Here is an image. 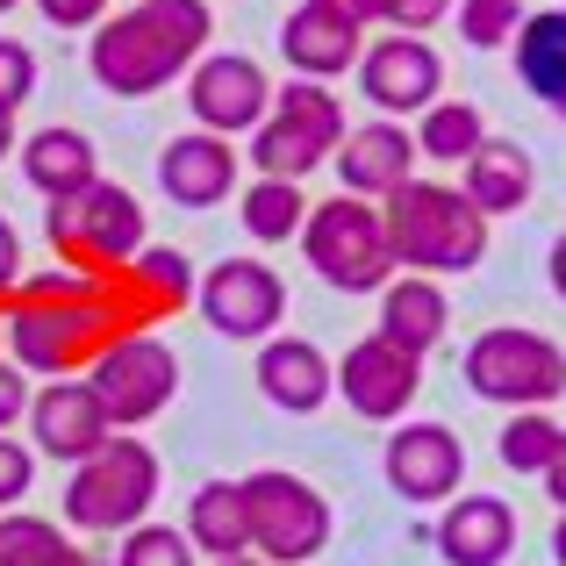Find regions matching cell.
<instances>
[{"mask_svg":"<svg viewBox=\"0 0 566 566\" xmlns=\"http://www.w3.org/2000/svg\"><path fill=\"white\" fill-rule=\"evenodd\" d=\"M208 0H137V8L108 14L86 43V65L115 101H144L158 86H172L208 57Z\"/></svg>","mask_w":566,"mask_h":566,"instance_id":"6da1fadb","label":"cell"},{"mask_svg":"<svg viewBox=\"0 0 566 566\" xmlns=\"http://www.w3.org/2000/svg\"><path fill=\"white\" fill-rule=\"evenodd\" d=\"M387 251L409 273H473L488 259V216L467 201V187L444 180H409L380 201Z\"/></svg>","mask_w":566,"mask_h":566,"instance_id":"7a4b0ae2","label":"cell"},{"mask_svg":"<svg viewBox=\"0 0 566 566\" xmlns=\"http://www.w3.org/2000/svg\"><path fill=\"white\" fill-rule=\"evenodd\" d=\"M302 251H308V265H316V280H331L337 294H380L387 280L401 273L395 251H387L380 201H359V193H331V201H308Z\"/></svg>","mask_w":566,"mask_h":566,"instance_id":"3957f363","label":"cell"},{"mask_svg":"<svg viewBox=\"0 0 566 566\" xmlns=\"http://www.w3.org/2000/svg\"><path fill=\"white\" fill-rule=\"evenodd\" d=\"M43 237H51L65 273L101 280V273H115V265H129L144 251V201L129 187L94 180L86 193H72V201H51Z\"/></svg>","mask_w":566,"mask_h":566,"instance_id":"277c9868","label":"cell"},{"mask_svg":"<svg viewBox=\"0 0 566 566\" xmlns=\"http://www.w3.org/2000/svg\"><path fill=\"white\" fill-rule=\"evenodd\" d=\"M337 144H345V101L316 80H294L251 129V166H259V180H308L337 158Z\"/></svg>","mask_w":566,"mask_h":566,"instance_id":"5b68a950","label":"cell"},{"mask_svg":"<svg viewBox=\"0 0 566 566\" xmlns=\"http://www.w3.org/2000/svg\"><path fill=\"white\" fill-rule=\"evenodd\" d=\"M151 502H158V452L144 438H108L94 459H80V473H72L65 524L108 538V531H137Z\"/></svg>","mask_w":566,"mask_h":566,"instance_id":"8992f818","label":"cell"},{"mask_svg":"<svg viewBox=\"0 0 566 566\" xmlns=\"http://www.w3.org/2000/svg\"><path fill=\"white\" fill-rule=\"evenodd\" d=\"M244 516H251V553L265 566H308L331 545V502L302 481V473H244Z\"/></svg>","mask_w":566,"mask_h":566,"instance_id":"52a82bcc","label":"cell"},{"mask_svg":"<svg viewBox=\"0 0 566 566\" xmlns=\"http://www.w3.org/2000/svg\"><path fill=\"white\" fill-rule=\"evenodd\" d=\"M467 387L495 409H553L566 395V352L538 331H481L467 345Z\"/></svg>","mask_w":566,"mask_h":566,"instance_id":"ba28073f","label":"cell"},{"mask_svg":"<svg viewBox=\"0 0 566 566\" xmlns=\"http://www.w3.org/2000/svg\"><path fill=\"white\" fill-rule=\"evenodd\" d=\"M86 387H94L115 430H137L151 416H166V401L180 395V352L166 337H123L86 366Z\"/></svg>","mask_w":566,"mask_h":566,"instance_id":"9c48e42d","label":"cell"},{"mask_svg":"<svg viewBox=\"0 0 566 566\" xmlns=\"http://www.w3.org/2000/svg\"><path fill=\"white\" fill-rule=\"evenodd\" d=\"M187 108L208 137H251L265 123V108H273V80L244 51H208L187 72Z\"/></svg>","mask_w":566,"mask_h":566,"instance_id":"30bf717a","label":"cell"},{"mask_svg":"<svg viewBox=\"0 0 566 566\" xmlns=\"http://www.w3.org/2000/svg\"><path fill=\"white\" fill-rule=\"evenodd\" d=\"M193 308L208 316L216 337H273L280 316H287V287L259 259H222L193 280Z\"/></svg>","mask_w":566,"mask_h":566,"instance_id":"8fae6325","label":"cell"},{"mask_svg":"<svg viewBox=\"0 0 566 566\" xmlns=\"http://www.w3.org/2000/svg\"><path fill=\"white\" fill-rule=\"evenodd\" d=\"M337 387H345L352 416H366V423H401V409L423 395V359H416V352H401L395 337L374 331V337H359V345L345 352Z\"/></svg>","mask_w":566,"mask_h":566,"instance_id":"7c38bea8","label":"cell"},{"mask_svg":"<svg viewBox=\"0 0 566 566\" xmlns=\"http://www.w3.org/2000/svg\"><path fill=\"white\" fill-rule=\"evenodd\" d=\"M387 488H395L401 502H416V510H430V502H452L459 481H467V452H459V438L444 423H401L395 438H387Z\"/></svg>","mask_w":566,"mask_h":566,"instance_id":"4fadbf2b","label":"cell"},{"mask_svg":"<svg viewBox=\"0 0 566 566\" xmlns=\"http://www.w3.org/2000/svg\"><path fill=\"white\" fill-rule=\"evenodd\" d=\"M29 430H36V452L51 459H94L101 444L115 438L108 409L94 401V387H86V374H65V380H43L36 395H29Z\"/></svg>","mask_w":566,"mask_h":566,"instance_id":"5bb4252c","label":"cell"},{"mask_svg":"<svg viewBox=\"0 0 566 566\" xmlns=\"http://www.w3.org/2000/svg\"><path fill=\"white\" fill-rule=\"evenodd\" d=\"M359 86L366 101L387 115H409V108H430L444 86V57L430 51L423 36H401V29H387L380 43H366L359 51Z\"/></svg>","mask_w":566,"mask_h":566,"instance_id":"9a60e30c","label":"cell"},{"mask_svg":"<svg viewBox=\"0 0 566 566\" xmlns=\"http://www.w3.org/2000/svg\"><path fill=\"white\" fill-rule=\"evenodd\" d=\"M416 129L401 123H366V129H345V144H337V180L345 193H359V201H387L395 187L416 180Z\"/></svg>","mask_w":566,"mask_h":566,"instance_id":"2e32d148","label":"cell"},{"mask_svg":"<svg viewBox=\"0 0 566 566\" xmlns=\"http://www.w3.org/2000/svg\"><path fill=\"white\" fill-rule=\"evenodd\" d=\"M237 172H244L237 144H230V137H208V129L172 137L166 151H158V187H166V201H180V208H216V201H230Z\"/></svg>","mask_w":566,"mask_h":566,"instance_id":"e0dca14e","label":"cell"},{"mask_svg":"<svg viewBox=\"0 0 566 566\" xmlns=\"http://www.w3.org/2000/svg\"><path fill=\"white\" fill-rule=\"evenodd\" d=\"M280 51H287V65L302 72V80H337V72H352L359 65V51H366V29L359 22H345L337 8H323V0H302V8L280 22Z\"/></svg>","mask_w":566,"mask_h":566,"instance_id":"ac0fdd59","label":"cell"},{"mask_svg":"<svg viewBox=\"0 0 566 566\" xmlns=\"http://www.w3.org/2000/svg\"><path fill=\"white\" fill-rule=\"evenodd\" d=\"M259 395L287 416H316L337 395V366L308 337H265L259 345Z\"/></svg>","mask_w":566,"mask_h":566,"instance_id":"d6986e66","label":"cell"},{"mask_svg":"<svg viewBox=\"0 0 566 566\" xmlns=\"http://www.w3.org/2000/svg\"><path fill=\"white\" fill-rule=\"evenodd\" d=\"M438 553L452 566H502L516 553V510L502 495H459L438 524Z\"/></svg>","mask_w":566,"mask_h":566,"instance_id":"ffe728a7","label":"cell"},{"mask_svg":"<svg viewBox=\"0 0 566 566\" xmlns=\"http://www.w3.org/2000/svg\"><path fill=\"white\" fill-rule=\"evenodd\" d=\"M22 172L29 187L43 193V201H72V193H86L101 180V158H94V137L86 129H36V137L22 144Z\"/></svg>","mask_w":566,"mask_h":566,"instance_id":"44dd1931","label":"cell"},{"mask_svg":"<svg viewBox=\"0 0 566 566\" xmlns=\"http://www.w3.org/2000/svg\"><path fill=\"white\" fill-rule=\"evenodd\" d=\"M531 193H538V166H531L524 144L488 137L481 151L467 158V201L481 208V216H516Z\"/></svg>","mask_w":566,"mask_h":566,"instance_id":"7402d4cb","label":"cell"},{"mask_svg":"<svg viewBox=\"0 0 566 566\" xmlns=\"http://www.w3.org/2000/svg\"><path fill=\"white\" fill-rule=\"evenodd\" d=\"M444 331H452V302L438 280H387L380 287V337H395L401 352L423 359L430 345H444Z\"/></svg>","mask_w":566,"mask_h":566,"instance_id":"603a6c76","label":"cell"},{"mask_svg":"<svg viewBox=\"0 0 566 566\" xmlns=\"http://www.w3.org/2000/svg\"><path fill=\"white\" fill-rule=\"evenodd\" d=\"M516 80L553 115H566V8L524 14V29H516Z\"/></svg>","mask_w":566,"mask_h":566,"instance_id":"cb8c5ba5","label":"cell"},{"mask_svg":"<svg viewBox=\"0 0 566 566\" xmlns=\"http://www.w3.org/2000/svg\"><path fill=\"white\" fill-rule=\"evenodd\" d=\"M187 538H193V553H208V559L251 553L244 488H237V481H201V488H193V502H187Z\"/></svg>","mask_w":566,"mask_h":566,"instance_id":"d4e9b609","label":"cell"},{"mask_svg":"<svg viewBox=\"0 0 566 566\" xmlns=\"http://www.w3.org/2000/svg\"><path fill=\"white\" fill-rule=\"evenodd\" d=\"M0 566H108L101 553H86V545H72L57 524H43V516H0Z\"/></svg>","mask_w":566,"mask_h":566,"instance_id":"484cf974","label":"cell"},{"mask_svg":"<svg viewBox=\"0 0 566 566\" xmlns=\"http://www.w3.org/2000/svg\"><path fill=\"white\" fill-rule=\"evenodd\" d=\"M488 144V115L473 101H430L423 108V129H416V151L438 158V166H467L473 151Z\"/></svg>","mask_w":566,"mask_h":566,"instance_id":"4316f807","label":"cell"},{"mask_svg":"<svg viewBox=\"0 0 566 566\" xmlns=\"http://www.w3.org/2000/svg\"><path fill=\"white\" fill-rule=\"evenodd\" d=\"M237 208H244V230L259 237V244H287V237H302V222H308L302 180H251Z\"/></svg>","mask_w":566,"mask_h":566,"instance_id":"83f0119b","label":"cell"},{"mask_svg":"<svg viewBox=\"0 0 566 566\" xmlns=\"http://www.w3.org/2000/svg\"><path fill=\"white\" fill-rule=\"evenodd\" d=\"M559 438H566V430H559L553 409H516L510 423H502L495 452H502V467H510V473H545V467H553V452H559Z\"/></svg>","mask_w":566,"mask_h":566,"instance_id":"f1b7e54d","label":"cell"},{"mask_svg":"<svg viewBox=\"0 0 566 566\" xmlns=\"http://www.w3.org/2000/svg\"><path fill=\"white\" fill-rule=\"evenodd\" d=\"M524 29V0H459V36L473 51H502Z\"/></svg>","mask_w":566,"mask_h":566,"instance_id":"f546056e","label":"cell"},{"mask_svg":"<svg viewBox=\"0 0 566 566\" xmlns=\"http://www.w3.org/2000/svg\"><path fill=\"white\" fill-rule=\"evenodd\" d=\"M115 566H193V538L172 524H137V531H123Z\"/></svg>","mask_w":566,"mask_h":566,"instance_id":"4dcf8cb0","label":"cell"},{"mask_svg":"<svg viewBox=\"0 0 566 566\" xmlns=\"http://www.w3.org/2000/svg\"><path fill=\"white\" fill-rule=\"evenodd\" d=\"M29 94H36V57H29V43L0 36V108H22Z\"/></svg>","mask_w":566,"mask_h":566,"instance_id":"1f68e13d","label":"cell"},{"mask_svg":"<svg viewBox=\"0 0 566 566\" xmlns=\"http://www.w3.org/2000/svg\"><path fill=\"white\" fill-rule=\"evenodd\" d=\"M29 488H36V452L14 444V438H0V510L29 502Z\"/></svg>","mask_w":566,"mask_h":566,"instance_id":"d6a6232c","label":"cell"},{"mask_svg":"<svg viewBox=\"0 0 566 566\" xmlns=\"http://www.w3.org/2000/svg\"><path fill=\"white\" fill-rule=\"evenodd\" d=\"M51 29H101L108 22V0H36Z\"/></svg>","mask_w":566,"mask_h":566,"instance_id":"836d02e7","label":"cell"},{"mask_svg":"<svg viewBox=\"0 0 566 566\" xmlns=\"http://www.w3.org/2000/svg\"><path fill=\"white\" fill-rule=\"evenodd\" d=\"M444 14H452V0H395L387 29H401V36H423V29H438Z\"/></svg>","mask_w":566,"mask_h":566,"instance_id":"e575fe53","label":"cell"},{"mask_svg":"<svg viewBox=\"0 0 566 566\" xmlns=\"http://www.w3.org/2000/svg\"><path fill=\"white\" fill-rule=\"evenodd\" d=\"M29 416V387H22V366H0V438Z\"/></svg>","mask_w":566,"mask_h":566,"instance_id":"d590c367","label":"cell"},{"mask_svg":"<svg viewBox=\"0 0 566 566\" xmlns=\"http://www.w3.org/2000/svg\"><path fill=\"white\" fill-rule=\"evenodd\" d=\"M14 280H22V237H14V222L0 216V308H8Z\"/></svg>","mask_w":566,"mask_h":566,"instance_id":"8d00e7d4","label":"cell"},{"mask_svg":"<svg viewBox=\"0 0 566 566\" xmlns=\"http://www.w3.org/2000/svg\"><path fill=\"white\" fill-rule=\"evenodd\" d=\"M323 8H337V14H345V22H387V14H395V0H323Z\"/></svg>","mask_w":566,"mask_h":566,"instance_id":"74e56055","label":"cell"},{"mask_svg":"<svg viewBox=\"0 0 566 566\" xmlns=\"http://www.w3.org/2000/svg\"><path fill=\"white\" fill-rule=\"evenodd\" d=\"M538 481H545V495H553V502H559V510H566V438H559V452H553V467H545V473H538Z\"/></svg>","mask_w":566,"mask_h":566,"instance_id":"f35d334b","label":"cell"},{"mask_svg":"<svg viewBox=\"0 0 566 566\" xmlns=\"http://www.w3.org/2000/svg\"><path fill=\"white\" fill-rule=\"evenodd\" d=\"M553 294H559V302H566V237H559V244H553Z\"/></svg>","mask_w":566,"mask_h":566,"instance_id":"ab89813d","label":"cell"},{"mask_svg":"<svg viewBox=\"0 0 566 566\" xmlns=\"http://www.w3.org/2000/svg\"><path fill=\"white\" fill-rule=\"evenodd\" d=\"M8 144H14V108H0V158H8Z\"/></svg>","mask_w":566,"mask_h":566,"instance_id":"60d3db41","label":"cell"},{"mask_svg":"<svg viewBox=\"0 0 566 566\" xmlns=\"http://www.w3.org/2000/svg\"><path fill=\"white\" fill-rule=\"evenodd\" d=\"M553 559L566 566V516H559V531H553Z\"/></svg>","mask_w":566,"mask_h":566,"instance_id":"b9f144b4","label":"cell"},{"mask_svg":"<svg viewBox=\"0 0 566 566\" xmlns=\"http://www.w3.org/2000/svg\"><path fill=\"white\" fill-rule=\"evenodd\" d=\"M216 566H265L259 553H237V559H216Z\"/></svg>","mask_w":566,"mask_h":566,"instance_id":"7bdbcfd3","label":"cell"},{"mask_svg":"<svg viewBox=\"0 0 566 566\" xmlns=\"http://www.w3.org/2000/svg\"><path fill=\"white\" fill-rule=\"evenodd\" d=\"M0 337H8V308H0Z\"/></svg>","mask_w":566,"mask_h":566,"instance_id":"ee69618b","label":"cell"},{"mask_svg":"<svg viewBox=\"0 0 566 566\" xmlns=\"http://www.w3.org/2000/svg\"><path fill=\"white\" fill-rule=\"evenodd\" d=\"M8 8H14V0H0V14H8Z\"/></svg>","mask_w":566,"mask_h":566,"instance_id":"f6af8a7d","label":"cell"}]
</instances>
